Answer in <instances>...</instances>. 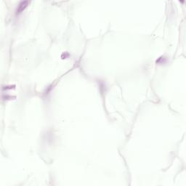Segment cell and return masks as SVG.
<instances>
[{
  "label": "cell",
  "mask_w": 186,
  "mask_h": 186,
  "mask_svg": "<svg viewBox=\"0 0 186 186\" xmlns=\"http://www.w3.org/2000/svg\"><path fill=\"white\" fill-rule=\"evenodd\" d=\"M28 1H22L21 2V4H19V7L18 8V10H17V12L18 13H20L27 7V4H28Z\"/></svg>",
  "instance_id": "6da1fadb"
}]
</instances>
